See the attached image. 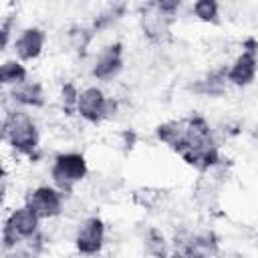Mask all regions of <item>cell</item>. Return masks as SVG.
<instances>
[{
    "mask_svg": "<svg viewBox=\"0 0 258 258\" xmlns=\"http://www.w3.org/2000/svg\"><path fill=\"white\" fill-rule=\"evenodd\" d=\"M0 93H2V87H0Z\"/></svg>",
    "mask_w": 258,
    "mask_h": 258,
    "instance_id": "obj_24",
    "label": "cell"
},
{
    "mask_svg": "<svg viewBox=\"0 0 258 258\" xmlns=\"http://www.w3.org/2000/svg\"><path fill=\"white\" fill-rule=\"evenodd\" d=\"M105 246V222L99 216L85 218L75 232V248L81 256H97Z\"/></svg>",
    "mask_w": 258,
    "mask_h": 258,
    "instance_id": "obj_7",
    "label": "cell"
},
{
    "mask_svg": "<svg viewBox=\"0 0 258 258\" xmlns=\"http://www.w3.org/2000/svg\"><path fill=\"white\" fill-rule=\"evenodd\" d=\"M10 101L18 107V109H40L46 103L44 97V87L38 81H24L16 87H12V91L8 93Z\"/></svg>",
    "mask_w": 258,
    "mask_h": 258,
    "instance_id": "obj_12",
    "label": "cell"
},
{
    "mask_svg": "<svg viewBox=\"0 0 258 258\" xmlns=\"http://www.w3.org/2000/svg\"><path fill=\"white\" fill-rule=\"evenodd\" d=\"M77 101H79V89L75 83H64L60 89V105H62V113L67 117L77 113Z\"/></svg>",
    "mask_w": 258,
    "mask_h": 258,
    "instance_id": "obj_19",
    "label": "cell"
},
{
    "mask_svg": "<svg viewBox=\"0 0 258 258\" xmlns=\"http://www.w3.org/2000/svg\"><path fill=\"white\" fill-rule=\"evenodd\" d=\"M6 177H8V173H6V167L0 159V204L4 202V196H6Z\"/></svg>",
    "mask_w": 258,
    "mask_h": 258,
    "instance_id": "obj_22",
    "label": "cell"
},
{
    "mask_svg": "<svg viewBox=\"0 0 258 258\" xmlns=\"http://www.w3.org/2000/svg\"><path fill=\"white\" fill-rule=\"evenodd\" d=\"M24 206L38 220H52L62 214L64 196L54 185H38L24 196Z\"/></svg>",
    "mask_w": 258,
    "mask_h": 258,
    "instance_id": "obj_6",
    "label": "cell"
},
{
    "mask_svg": "<svg viewBox=\"0 0 258 258\" xmlns=\"http://www.w3.org/2000/svg\"><path fill=\"white\" fill-rule=\"evenodd\" d=\"M89 173V165H87V159L83 153L79 151H64V153H58L54 159H52V165H50V177H52V183L54 187L67 196L73 191V187L77 183H81Z\"/></svg>",
    "mask_w": 258,
    "mask_h": 258,
    "instance_id": "obj_4",
    "label": "cell"
},
{
    "mask_svg": "<svg viewBox=\"0 0 258 258\" xmlns=\"http://www.w3.org/2000/svg\"><path fill=\"white\" fill-rule=\"evenodd\" d=\"M171 22H173V18L161 14V12L153 6V2L145 4L143 10H141V28H143V34H145L151 42H161V40L169 34Z\"/></svg>",
    "mask_w": 258,
    "mask_h": 258,
    "instance_id": "obj_10",
    "label": "cell"
},
{
    "mask_svg": "<svg viewBox=\"0 0 258 258\" xmlns=\"http://www.w3.org/2000/svg\"><path fill=\"white\" fill-rule=\"evenodd\" d=\"M145 252L153 258H167L169 256V246H167V240L165 236L157 230V228H149L145 232Z\"/></svg>",
    "mask_w": 258,
    "mask_h": 258,
    "instance_id": "obj_17",
    "label": "cell"
},
{
    "mask_svg": "<svg viewBox=\"0 0 258 258\" xmlns=\"http://www.w3.org/2000/svg\"><path fill=\"white\" fill-rule=\"evenodd\" d=\"M183 141L177 149V155L198 171H210L220 165L222 155L214 137V131L206 117L191 113L189 117H183Z\"/></svg>",
    "mask_w": 258,
    "mask_h": 258,
    "instance_id": "obj_1",
    "label": "cell"
},
{
    "mask_svg": "<svg viewBox=\"0 0 258 258\" xmlns=\"http://www.w3.org/2000/svg\"><path fill=\"white\" fill-rule=\"evenodd\" d=\"M167 258H183V254L179 252V250H173V252H169V256Z\"/></svg>",
    "mask_w": 258,
    "mask_h": 258,
    "instance_id": "obj_23",
    "label": "cell"
},
{
    "mask_svg": "<svg viewBox=\"0 0 258 258\" xmlns=\"http://www.w3.org/2000/svg\"><path fill=\"white\" fill-rule=\"evenodd\" d=\"M153 6L161 12V14H165V16H175L177 14V10H179V6H181V2L179 0H155L153 2Z\"/></svg>",
    "mask_w": 258,
    "mask_h": 258,
    "instance_id": "obj_20",
    "label": "cell"
},
{
    "mask_svg": "<svg viewBox=\"0 0 258 258\" xmlns=\"http://www.w3.org/2000/svg\"><path fill=\"white\" fill-rule=\"evenodd\" d=\"M125 12H127V4H123V2H115V4L105 6V8L97 14V18L93 20V24H91L93 32L97 34V32H101V30L111 28L113 24H117V22L125 16Z\"/></svg>",
    "mask_w": 258,
    "mask_h": 258,
    "instance_id": "obj_15",
    "label": "cell"
},
{
    "mask_svg": "<svg viewBox=\"0 0 258 258\" xmlns=\"http://www.w3.org/2000/svg\"><path fill=\"white\" fill-rule=\"evenodd\" d=\"M226 67L210 71L204 79H198L194 85H189V91L202 95V97H222L226 93Z\"/></svg>",
    "mask_w": 258,
    "mask_h": 258,
    "instance_id": "obj_13",
    "label": "cell"
},
{
    "mask_svg": "<svg viewBox=\"0 0 258 258\" xmlns=\"http://www.w3.org/2000/svg\"><path fill=\"white\" fill-rule=\"evenodd\" d=\"M28 79V69L18 58H8L0 62V87H16Z\"/></svg>",
    "mask_w": 258,
    "mask_h": 258,
    "instance_id": "obj_14",
    "label": "cell"
},
{
    "mask_svg": "<svg viewBox=\"0 0 258 258\" xmlns=\"http://www.w3.org/2000/svg\"><path fill=\"white\" fill-rule=\"evenodd\" d=\"M123 54H125V46L121 40L105 44L93 62L91 77L97 81H105V83L115 79L123 71Z\"/></svg>",
    "mask_w": 258,
    "mask_h": 258,
    "instance_id": "obj_8",
    "label": "cell"
},
{
    "mask_svg": "<svg viewBox=\"0 0 258 258\" xmlns=\"http://www.w3.org/2000/svg\"><path fill=\"white\" fill-rule=\"evenodd\" d=\"M38 226H40V220L26 206H20V208L12 210L6 216L4 224H2V230H0L2 248L6 252H10L16 246L28 242L30 238H34L38 234Z\"/></svg>",
    "mask_w": 258,
    "mask_h": 258,
    "instance_id": "obj_3",
    "label": "cell"
},
{
    "mask_svg": "<svg viewBox=\"0 0 258 258\" xmlns=\"http://www.w3.org/2000/svg\"><path fill=\"white\" fill-rule=\"evenodd\" d=\"M12 24H14V16H8L2 24H0V52L8 46L10 36H12Z\"/></svg>",
    "mask_w": 258,
    "mask_h": 258,
    "instance_id": "obj_21",
    "label": "cell"
},
{
    "mask_svg": "<svg viewBox=\"0 0 258 258\" xmlns=\"http://www.w3.org/2000/svg\"><path fill=\"white\" fill-rule=\"evenodd\" d=\"M191 12L200 22H206V24H220L222 22L220 4L216 0H198V2H194Z\"/></svg>",
    "mask_w": 258,
    "mask_h": 258,
    "instance_id": "obj_18",
    "label": "cell"
},
{
    "mask_svg": "<svg viewBox=\"0 0 258 258\" xmlns=\"http://www.w3.org/2000/svg\"><path fill=\"white\" fill-rule=\"evenodd\" d=\"M2 141H6L16 153L26 155L30 161H36L40 155V131L24 109L14 107L2 117Z\"/></svg>",
    "mask_w": 258,
    "mask_h": 258,
    "instance_id": "obj_2",
    "label": "cell"
},
{
    "mask_svg": "<svg viewBox=\"0 0 258 258\" xmlns=\"http://www.w3.org/2000/svg\"><path fill=\"white\" fill-rule=\"evenodd\" d=\"M117 109H119L117 99L107 97L99 87H85L83 91H79L77 115L87 123L99 125L107 119H113Z\"/></svg>",
    "mask_w": 258,
    "mask_h": 258,
    "instance_id": "obj_5",
    "label": "cell"
},
{
    "mask_svg": "<svg viewBox=\"0 0 258 258\" xmlns=\"http://www.w3.org/2000/svg\"><path fill=\"white\" fill-rule=\"evenodd\" d=\"M46 44V32L40 26H28L20 30V34L14 40V52L20 62H30L36 60Z\"/></svg>",
    "mask_w": 258,
    "mask_h": 258,
    "instance_id": "obj_9",
    "label": "cell"
},
{
    "mask_svg": "<svg viewBox=\"0 0 258 258\" xmlns=\"http://www.w3.org/2000/svg\"><path fill=\"white\" fill-rule=\"evenodd\" d=\"M67 36H69L71 48H73L79 56H85L87 50H89V44H91L93 38H95V32H93V28L87 26V24H75V26L69 28Z\"/></svg>",
    "mask_w": 258,
    "mask_h": 258,
    "instance_id": "obj_16",
    "label": "cell"
},
{
    "mask_svg": "<svg viewBox=\"0 0 258 258\" xmlns=\"http://www.w3.org/2000/svg\"><path fill=\"white\" fill-rule=\"evenodd\" d=\"M256 79V52L242 50L230 67H226V81L234 87H248Z\"/></svg>",
    "mask_w": 258,
    "mask_h": 258,
    "instance_id": "obj_11",
    "label": "cell"
}]
</instances>
